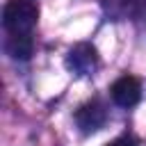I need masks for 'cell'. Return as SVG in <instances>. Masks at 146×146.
<instances>
[{
	"label": "cell",
	"mask_w": 146,
	"mask_h": 146,
	"mask_svg": "<svg viewBox=\"0 0 146 146\" xmlns=\"http://www.w3.org/2000/svg\"><path fill=\"white\" fill-rule=\"evenodd\" d=\"M39 21V5L34 0H9L2 9V25L9 34H30Z\"/></svg>",
	"instance_id": "6da1fadb"
},
{
	"label": "cell",
	"mask_w": 146,
	"mask_h": 146,
	"mask_svg": "<svg viewBox=\"0 0 146 146\" xmlns=\"http://www.w3.org/2000/svg\"><path fill=\"white\" fill-rule=\"evenodd\" d=\"M107 121V110L100 100H89L84 103L78 112H75V123L82 132H96L98 128H103Z\"/></svg>",
	"instance_id": "7a4b0ae2"
},
{
	"label": "cell",
	"mask_w": 146,
	"mask_h": 146,
	"mask_svg": "<svg viewBox=\"0 0 146 146\" xmlns=\"http://www.w3.org/2000/svg\"><path fill=\"white\" fill-rule=\"evenodd\" d=\"M66 66L80 75H89L96 71L98 66V55H96V48L89 46V43H78L68 50V57H66Z\"/></svg>",
	"instance_id": "3957f363"
},
{
	"label": "cell",
	"mask_w": 146,
	"mask_h": 146,
	"mask_svg": "<svg viewBox=\"0 0 146 146\" xmlns=\"http://www.w3.org/2000/svg\"><path fill=\"white\" fill-rule=\"evenodd\" d=\"M110 94H112V100H114L116 105H121V107H132V105H137L139 98H141V84H139L137 78L123 75V78H119V80L112 84Z\"/></svg>",
	"instance_id": "277c9868"
},
{
	"label": "cell",
	"mask_w": 146,
	"mask_h": 146,
	"mask_svg": "<svg viewBox=\"0 0 146 146\" xmlns=\"http://www.w3.org/2000/svg\"><path fill=\"white\" fill-rule=\"evenodd\" d=\"M5 50L14 59H30V55L34 50V41H32L30 34H9L7 43H5Z\"/></svg>",
	"instance_id": "5b68a950"
},
{
	"label": "cell",
	"mask_w": 146,
	"mask_h": 146,
	"mask_svg": "<svg viewBox=\"0 0 146 146\" xmlns=\"http://www.w3.org/2000/svg\"><path fill=\"white\" fill-rule=\"evenodd\" d=\"M107 146H139V144H137V139H135V137H128V135H125V137H119V139L110 141Z\"/></svg>",
	"instance_id": "8992f818"
}]
</instances>
